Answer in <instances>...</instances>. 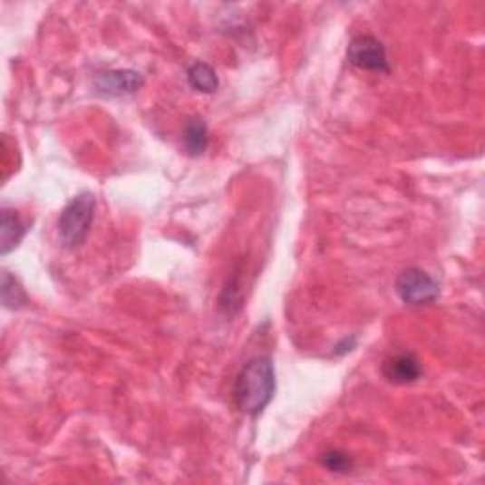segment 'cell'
I'll list each match as a JSON object with an SVG mask.
<instances>
[{"instance_id":"9c48e42d","label":"cell","mask_w":485,"mask_h":485,"mask_svg":"<svg viewBox=\"0 0 485 485\" xmlns=\"http://www.w3.org/2000/svg\"><path fill=\"white\" fill-rule=\"evenodd\" d=\"M186 78H188L189 86H192L196 92H201V93H215L220 86L215 69L207 65V63H203V61L194 63V65L188 69Z\"/></svg>"},{"instance_id":"5b68a950","label":"cell","mask_w":485,"mask_h":485,"mask_svg":"<svg viewBox=\"0 0 485 485\" xmlns=\"http://www.w3.org/2000/svg\"><path fill=\"white\" fill-rule=\"evenodd\" d=\"M144 83V76L137 71H109L95 78V90L101 97H125L137 93Z\"/></svg>"},{"instance_id":"3957f363","label":"cell","mask_w":485,"mask_h":485,"mask_svg":"<svg viewBox=\"0 0 485 485\" xmlns=\"http://www.w3.org/2000/svg\"><path fill=\"white\" fill-rule=\"evenodd\" d=\"M396 294L406 306L421 307L438 300L440 285L427 271L419 267H408L396 279Z\"/></svg>"},{"instance_id":"277c9868","label":"cell","mask_w":485,"mask_h":485,"mask_svg":"<svg viewBox=\"0 0 485 485\" xmlns=\"http://www.w3.org/2000/svg\"><path fill=\"white\" fill-rule=\"evenodd\" d=\"M347 59L353 67L368 73H391V63L382 40L372 34H358L349 42Z\"/></svg>"},{"instance_id":"6da1fadb","label":"cell","mask_w":485,"mask_h":485,"mask_svg":"<svg viewBox=\"0 0 485 485\" xmlns=\"http://www.w3.org/2000/svg\"><path fill=\"white\" fill-rule=\"evenodd\" d=\"M277 379L276 366L269 356H252L238 373L234 385V400L241 413L258 417L276 396Z\"/></svg>"},{"instance_id":"7a4b0ae2","label":"cell","mask_w":485,"mask_h":485,"mask_svg":"<svg viewBox=\"0 0 485 485\" xmlns=\"http://www.w3.org/2000/svg\"><path fill=\"white\" fill-rule=\"evenodd\" d=\"M95 196L90 192L73 198L61 210L57 220V234L65 248H78L86 243L95 218Z\"/></svg>"},{"instance_id":"30bf717a","label":"cell","mask_w":485,"mask_h":485,"mask_svg":"<svg viewBox=\"0 0 485 485\" xmlns=\"http://www.w3.org/2000/svg\"><path fill=\"white\" fill-rule=\"evenodd\" d=\"M3 304L8 309H19L27 304V294L8 271L3 273Z\"/></svg>"},{"instance_id":"8fae6325","label":"cell","mask_w":485,"mask_h":485,"mask_svg":"<svg viewBox=\"0 0 485 485\" xmlns=\"http://www.w3.org/2000/svg\"><path fill=\"white\" fill-rule=\"evenodd\" d=\"M321 462L326 470L335 472V474H347L353 470V459L340 450L325 451L321 457Z\"/></svg>"},{"instance_id":"52a82bcc","label":"cell","mask_w":485,"mask_h":485,"mask_svg":"<svg viewBox=\"0 0 485 485\" xmlns=\"http://www.w3.org/2000/svg\"><path fill=\"white\" fill-rule=\"evenodd\" d=\"M24 238L25 226L21 222L19 215L12 209H3V220H0V252H3V257L17 248Z\"/></svg>"},{"instance_id":"8992f818","label":"cell","mask_w":485,"mask_h":485,"mask_svg":"<svg viewBox=\"0 0 485 485\" xmlns=\"http://www.w3.org/2000/svg\"><path fill=\"white\" fill-rule=\"evenodd\" d=\"M387 382L394 385H410L415 383L417 379L423 373L421 363L413 353H398L389 356L382 368Z\"/></svg>"},{"instance_id":"ba28073f","label":"cell","mask_w":485,"mask_h":485,"mask_svg":"<svg viewBox=\"0 0 485 485\" xmlns=\"http://www.w3.org/2000/svg\"><path fill=\"white\" fill-rule=\"evenodd\" d=\"M182 141H184V149L188 156L198 158L201 156L207 146H209V130L203 118H192L188 120L182 131Z\"/></svg>"}]
</instances>
